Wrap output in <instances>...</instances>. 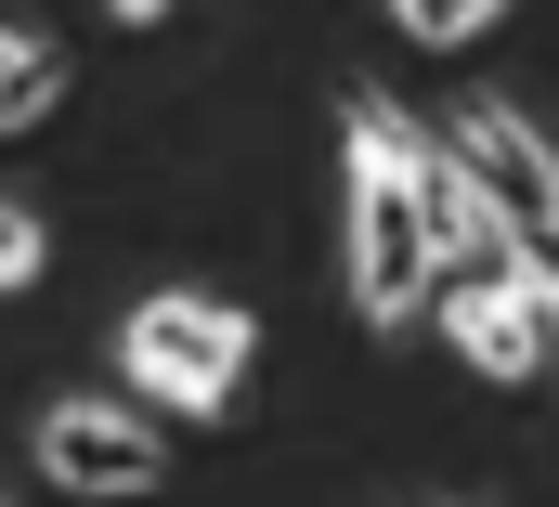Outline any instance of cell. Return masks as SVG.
<instances>
[{"label":"cell","instance_id":"cell-10","mask_svg":"<svg viewBox=\"0 0 559 507\" xmlns=\"http://www.w3.org/2000/svg\"><path fill=\"white\" fill-rule=\"evenodd\" d=\"M105 13H118V26H156V13H169V0H105Z\"/></svg>","mask_w":559,"mask_h":507},{"label":"cell","instance_id":"cell-3","mask_svg":"<svg viewBox=\"0 0 559 507\" xmlns=\"http://www.w3.org/2000/svg\"><path fill=\"white\" fill-rule=\"evenodd\" d=\"M442 143H455V156H468V182L508 209L521 260L559 286V143L521 118V105H495V92H481V105H455V130H442Z\"/></svg>","mask_w":559,"mask_h":507},{"label":"cell","instance_id":"cell-9","mask_svg":"<svg viewBox=\"0 0 559 507\" xmlns=\"http://www.w3.org/2000/svg\"><path fill=\"white\" fill-rule=\"evenodd\" d=\"M39 273H52V235H39V209H26V196H0V299H26Z\"/></svg>","mask_w":559,"mask_h":507},{"label":"cell","instance_id":"cell-7","mask_svg":"<svg viewBox=\"0 0 559 507\" xmlns=\"http://www.w3.org/2000/svg\"><path fill=\"white\" fill-rule=\"evenodd\" d=\"M52 92H66V52L0 26V130H39V118H52Z\"/></svg>","mask_w":559,"mask_h":507},{"label":"cell","instance_id":"cell-8","mask_svg":"<svg viewBox=\"0 0 559 507\" xmlns=\"http://www.w3.org/2000/svg\"><path fill=\"white\" fill-rule=\"evenodd\" d=\"M495 13H508V0H391V26H404V39H429V52H455V39H481Z\"/></svg>","mask_w":559,"mask_h":507},{"label":"cell","instance_id":"cell-1","mask_svg":"<svg viewBox=\"0 0 559 507\" xmlns=\"http://www.w3.org/2000/svg\"><path fill=\"white\" fill-rule=\"evenodd\" d=\"M417 169H429V130H404L391 92H352V313L378 339L417 326V299H442V248L417 222Z\"/></svg>","mask_w":559,"mask_h":507},{"label":"cell","instance_id":"cell-6","mask_svg":"<svg viewBox=\"0 0 559 507\" xmlns=\"http://www.w3.org/2000/svg\"><path fill=\"white\" fill-rule=\"evenodd\" d=\"M417 222H429V248H442V286H455V273H534L521 235H508V209L468 182V156H455L442 130H429V169H417ZM534 286H547V273H534Z\"/></svg>","mask_w":559,"mask_h":507},{"label":"cell","instance_id":"cell-2","mask_svg":"<svg viewBox=\"0 0 559 507\" xmlns=\"http://www.w3.org/2000/svg\"><path fill=\"white\" fill-rule=\"evenodd\" d=\"M248 365H261V313L209 299V286H169V299H143L118 326V378L143 403H169V416H222L248 390Z\"/></svg>","mask_w":559,"mask_h":507},{"label":"cell","instance_id":"cell-5","mask_svg":"<svg viewBox=\"0 0 559 507\" xmlns=\"http://www.w3.org/2000/svg\"><path fill=\"white\" fill-rule=\"evenodd\" d=\"M442 339L481 365V378H559V286H534V273H455L442 299Z\"/></svg>","mask_w":559,"mask_h":507},{"label":"cell","instance_id":"cell-4","mask_svg":"<svg viewBox=\"0 0 559 507\" xmlns=\"http://www.w3.org/2000/svg\"><path fill=\"white\" fill-rule=\"evenodd\" d=\"M39 482L92 507H143L169 495V443L143 429V403H39Z\"/></svg>","mask_w":559,"mask_h":507}]
</instances>
